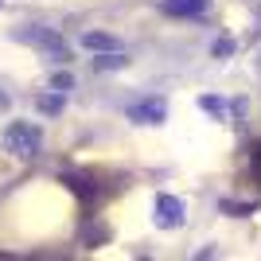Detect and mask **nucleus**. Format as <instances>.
I'll list each match as a JSON object with an SVG mask.
<instances>
[{
  "label": "nucleus",
  "instance_id": "nucleus-1",
  "mask_svg": "<svg viewBox=\"0 0 261 261\" xmlns=\"http://www.w3.org/2000/svg\"><path fill=\"white\" fill-rule=\"evenodd\" d=\"M0 144H4V152L16 156V160H35L39 148H43V133H39V125H32V121H12L8 129H4V137H0Z\"/></svg>",
  "mask_w": 261,
  "mask_h": 261
},
{
  "label": "nucleus",
  "instance_id": "nucleus-2",
  "mask_svg": "<svg viewBox=\"0 0 261 261\" xmlns=\"http://www.w3.org/2000/svg\"><path fill=\"white\" fill-rule=\"evenodd\" d=\"M16 39H20V43H28V47H39L43 55L59 59V63H66V59H70V47H66L63 35L51 32V28H20V32H16Z\"/></svg>",
  "mask_w": 261,
  "mask_h": 261
},
{
  "label": "nucleus",
  "instance_id": "nucleus-3",
  "mask_svg": "<svg viewBox=\"0 0 261 261\" xmlns=\"http://www.w3.org/2000/svg\"><path fill=\"white\" fill-rule=\"evenodd\" d=\"M184 218H187L184 199H175V195H156V226H160V230L184 226Z\"/></svg>",
  "mask_w": 261,
  "mask_h": 261
},
{
  "label": "nucleus",
  "instance_id": "nucleus-4",
  "mask_svg": "<svg viewBox=\"0 0 261 261\" xmlns=\"http://www.w3.org/2000/svg\"><path fill=\"white\" fill-rule=\"evenodd\" d=\"M164 117H168L164 98H144V101H133L129 106V121L133 125H164Z\"/></svg>",
  "mask_w": 261,
  "mask_h": 261
},
{
  "label": "nucleus",
  "instance_id": "nucleus-5",
  "mask_svg": "<svg viewBox=\"0 0 261 261\" xmlns=\"http://www.w3.org/2000/svg\"><path fill=\"white\" fill-rule=\"evenodd\" d=\"M215 0H160V12L168 16H203Z\"/></svg>",
  "mask_w": 261,
  "mask_h": 261
},
{
  "label": "nucleus",
  "instance_id": "nucleus-6",
  "mask_svg": "<svg viewBox=\"0 0 261 261\" xmlns=\"http://www.w3.org/2000/svg\"><path fill=\"white\" fill-rule=\"evenodd\" d=\"M82 47L86 51H121L117 35H106V32H86L82 35Z\"/></svg>",
  "mask_w": 261,
  "mask_h": 261
},
{
  "label": "nucleus",
  "instance_id": "nucleus-7",
  "mask_svg": "<svg viewBox=\"0 0 261 261\" xmlns=\"http://www.w3.org/2000/svg\"><path fill=\"white\" fill-rule=\"evenodd\" d=\"M94 66H98V70H121V66H129V59H125L121 51H98Z\"/></svg>",
  "mask_w": 261,
  "mask_h": 261
},
{
  "label": "nucleus",
  "instance_id": "nucleus-8",
  "mask_svg": "<svg viewBox=\"0 0 261 261\" xmlns=\"http://www.w3.org/2000/svg\"><path fill=\"white\" fill-rule=\"evenodd\" d=\"M199 109H203V113H211L215 121H226V101L215 98V94H203V98H199Z\"/></svg>",
  "mask_w": 261,
  "mask_h": 261
},
{
  "label": "nucleus",
  "instance_id": "nucleus-9",
  "mask_svg": "<svg viewBox=\"0 0 261 261\" xmlns=\"http://www.w3.org/2000/svg\"><path fill=\"white\" fill-rule=\"evenodd\" d=\"M35 106H39V113H59V109H63V98H59V94H43Z\"/></svg>",
  "mask_w": 261,
  "mask_h": 261
},
{
  "label": "nucleus",
  "instance_id": "nucleus-10",
  "mask_svg": "<svg viewBox=\"0 0 261 261\" xmlns=\"http://www.w3.org/2000/svg\"><path fill=\"white\" fill-rule=\"evenodd\" d=\"M51 86L59 90V94H63V90H70V86H74V78H70V74H55V78H51Z\"/></svg>",
  "mask_w": 261,
  "mask_h": 261
},
{
  "label": "nucleus",
  "instance_id": "nucleus-11",
  "mask_svg": "<svg viewBox=\"0 0 261 261\" xmlns=\"http://www.w3.org/2000/svg\"><path fill=\"white\" fill-rule=\"evenodd\" d=\"M230 51H234V43H230V39H218V43H215V55H218V59H226Z\"/></svg>",
  "mask_w": 261,
  "mask_h": 261
},
{
  "label": "nucleus",
  "instance_id": "nucleus-12",
  "mask_svg": "<svg viewBox=\"0 0 261 261\" xmlns=\"http://www.w3.org/2000/svg\"><path fill=\"white\" fill-rule=\"evenodd\" d=\"M4 106H8V101H4V98H0V109H4Z\"/></svg>",
  "mask_w": 261,
  "mask_h": 261
},
{
  "label": "nucleus",
  "instance_id": "nucleus-13",
  "mask_svg": "<svg viewBox=\"0 0 261 261\" xmlns=\"http://www.w3.org/2000/svg\"><path fill=\"white\" fill-rule=\"evenodd\" d=\"M0 4H4V0H0Z\"/></svg>",
  "mask_w": 261,
  "mask_h": 261
}]
</instances>
